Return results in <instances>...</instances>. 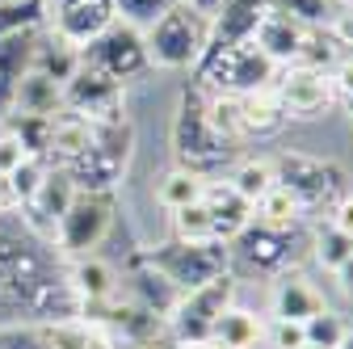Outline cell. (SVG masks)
<instances>
[{
	"mask_svg": "<svg viewBox=\"0 0 353 349\" xmlns=\"http://www.w3.org/2000/svg\"><path fill=\"white\" fill-rule=\"evenodd\" d=\"M168 139H172V160L181 168L202 172L206 181L236 164V143H228L206 122V93L198 89V84H190V89L176 97V114H172Z\"/></svg>",
	"mask_w": 353,
	"mask_h": 349,
	"instance_id": "1",
	"label": "cell"
},
{
	"mask_svg": "<svg viewBox=\"0 0 353 349\" xmlns=\"http://www.w3.org/2000/svg\"><path fill=\"white\" fill-rule=\"evenodd\" d=\"M130 156H135V122L130 118L126 122H101V126H93L88 148L72 164H63V172L72 177L76 190H105V194H114L118 181L126 177V168H130Z\"/></svg>",
	"mask_w": 353,
	"mask_h": 349,
	"instance_id": "2",
	"label": "cell"
},
{
	"mask_svg": "<svg viewBox=\"0 0 353 349\" xmlns=\"http://www.w3.org/2000/svg\"><path fill=\"white\" fill-rule=\"evenodd\" d=\"M278 80V63L265 55L256 42L232 51H206L202 63L194 68V84L206 93H232V97H248V93H265Z\"/></svg>",
	"mask_w": 353,
	"mask_h": 349,
	"instance_id": "3",
	"label": "cell"
},
{
	"mask_svg": "<svg viewBox=\"0 0 353 349\" xmlns=\"http://www.w3.org/2000/svg\"><path fill=\"white\" fill-rule=\"evenodd\" d=\"M270 160H274V172H278V186L299 198L303 215H324L336 198L349 194V172L336 160L290 152V148L278 152V156H270Z\"/></svg>",
	"mask_w": 353,
	"mask_h": 349,
	"instance_id": "4",
	"label": "cell"
},
{
	"mask_svg": "<svg viewBox=\"0 0 353 349\" xmlns=\"http://www.w3.org/2000/svg\"><path fill=\"white\" fill-rule=\"evenodd\" d=\"M206 38H210V21L185 5H172L164 17H156L143 30L148 59L152 68H164V72H194L206 55Z\"/></svg>",
	"mask_w": 353,
	"mask_h": 349,
	"instance_id": "5",
	"label": "cell"
},
{
	"mask_svg": "<svg viewBox=\"0 0 353 349\" xmlns=\"http://www.w3.org/2000/svg\"><path fill=\"white\" fill-rule=\"evenodd\" d=\"M236 274H223L198 290H185L176 299L172 316L164 320V337L172 349H210V328L236 303Z\"/></svg>",
	"mask_w": 353,
	"mask_h": 349,
	"instance_id": "6",
	"label": "cell"
},
{
	"mask_svg": "<svg viewBox=\"0 0 353 349\" xmlns=\"http://www.w3.org/2000/svg\"><path fill=\"white\" fill-rule=\"evenodd\" d=\"M114 219H118V198L105 194V190H76V198L68 202L63 219L51 236V248L59 261H72V257H88L97 252L110 232H114Z\"/></svg>",
	"mask_w": 353,
	"mask_h": 349,
	"instance_id": "7",
	"label": "cell"
},
{
	"mask_svg": "<svg viewBox=\"0 0 353 349\" xmlns=\"http://www.w3.org/2000/svg\"><path fill=\"white\" fill-rule=\"evenodd\" d=\"M152 266L176 286V290H198L214 278L232 274V248L228 244H185V240H164L143 248Z\"/></svg>",
	"mask_w": 353,
	"mask_h": 349,
	"instance_id": "8",
	"label": "cell"
},
{
	"mask_svg": "<svg viewBox=\"0 0 353 349\" xmlns=\"http://www.w3.org/2000/svg\"><path fill=\"white\" fill-rule=\"evenodd\" d=\"M76 55H80V68H93V72H101V76H110L118 84H130V80H139L143 72H152L143 30L126 26V21H114L101 38H93Z\"/></svg>",
	"mask_w": 353,
	"mask_h": 349,
	"instance_id": "9",
	"label": "cell"
},
{
	"mask_svg": "<svg viewBox=\"0 0 353 349\" xmlns=\"http://www.w3.org/2000/svg\"><path fill=\"white\" fill-rule=\"evenodd\" d=\"M232 274H256V278H278L286 270H294V232H278L265 223H248L232 244Z\"/></svg>",
	"mask_w": 353,
	"mask_h": 349,
	"instance_id": "10",
	"label": "cell"
},
{
	"mask_svg": "<svg viewBox=\"0 0 353 349\" xmlns=\"http://www.w3.org/2000/svg\"><path fill=\"white\" fill-rule=\"evenodd\" d=\"M274 97H278V106H282V114L290 122H316V118H324L336 106V89H332L328 72L307 68V63L278 68Z\"/></svg>",
	"mask_w": 353,
	"mask_h": 349,
	"instance_id": "11",
	"label": "cell"
},
{
	"mask_svg": "<svg viewBox=\"0 0 353 349\" xmlns=\"http://www.w3.org/2000/svg\"><path fill=\"white\" fill-rule=\"evenodd\" d=\"M63 110L93 126L126 122V84H118L93 68H76L72 80L63 84Z\"/></svg>",
	"mask_w": 353,
	"mask_h": 349,
	"instance_id": "12",
	"label": "cell"
},
{
	"mask_svg": "<svg viewBox=\"0 0 353 349\" xmlns=\"http://www.w3.org/2000/svg\"><path fill=\"white\" fill-rule=\"evenodd\" d=\"M42 21H47V30L59 42H68L72 51H80L93 38H101L118 21V13H114V0H51Z\"/></svg>",
	"mask_w": 353,
	"mask_h": 349,
	"instance_id": "13",
	"label": "cell"
},
{
	"mask_svg": "<svg viewBox=\"0 0 353 349\" xmlns=\"http://www.w3.org/2000/svg\"><path fill=\"white\" fill-rule=\"evenodd\" d=\"M118 278H122V295H126L130 303H139L143 312L160 316V320H168L172 308H176V299H181V290H176V286L152 266L143 248H135V252L126 257V270H122Z\"/></svg>",
	"mask_w": 353,
	"mask_h": 349,
	"instance_id": "14",
	"label": "cell"
},
{
	"mask_svg": "<svg viewBox=\"0 0 353 349\" xmlns=\"http://www.w3.org/2000/svg\"><path fill=\"white\" fill-rule=\"evenodd\" d=\"M76 198V186H72V177L63 168H55L51 164V172H47V181L38 186V194L26 202V206H17L21 210V223H26V232L30 236H38L42 244H51V236H55V228H59V219H63V210H68V202Z\"/></svg>",
	"mask_w": 353,
	"mask_h": 349,
	"instance_id": "15",
	"label": "cell"
},
{
	"mask_svg": "<svg viewBox=\"0 0 353 349\" xmlns=\"http://www.w3.org/2000/svg\"><path fill=\"white\" fill-rule=\"evenodd\" d=\"M63 282H68V290L76 295L80 312H84V308H97V303H105V299H114V295L122 290L118 270L110 266L101 252H88V257L63 261Z\"/></svg>",
	"mask_w": 353,
	"mask_h": 349,
	"instance_id": "16",
	"label": "cell"
},
{
	"mask_svg": "<svg viewBox=\"0 0 353 349\" xmlns=\"http://www.w3.org/2000/svg\"><path fill=\"white\" fill-rule=\"evenodd\" d=\"M328 308L324 295L316 282H307L299 270H286L270 282V316L274 320H294V324H307L312 316H320Z\"/></svg>",
	"mask_w": 353,
	"mask_h": 349,
	"instance_id": "17",
	"label": "cell"
},
{
	"mask_svg": "<svg viewBox=\"0 0 353 349\" xmlns=\"http://www.w3.org/2000/svg\"><path fill=\"white\" fill-rule=\"evenodd\" d=\"M270 13V0H232L210 17V38H206V51H232L252 42L261 17Z\"/></svg>",
	"mask_w": 353,
	"mask_h": 349,
	"instance_id": "18",
	"label": "cell"
},
{
	"mask_svg": "<svg viewBox=\"0 0 353 349\" xmlns=\"http://www.w3.org/2000/svg\"><path fill=\"white\" fill-rule=\"evenodd\" d=\"M252 42L270 55L278 68H290V63H299V55H303V42H307V26H299V21H290L286 13H278V9H270L261 17V26H256V34H252Z\"/></svg>",
	"mask_w": 353,
	"mask_h": 349,
	"instance_id": "19",
	"label": "cell"
},
{
	"mask_svg": "<svg viewBox=\"0 0 353 349\" xmlns=\"http://www.w3.org/2000/svg\"><path fill=\"white\" fill-rule=\"evenodd\" d=\"M202 206L210 215V223H214V236L219 244H232L248 223H252V206L228 186V181H210L206 194H202Z\"/></svg>",
	"mask_w": 353,
	"mask_h": 349,
	"instance_id": "20",
	"label": "cell"
},
{
	"mask_svg": "<svg viewBox=\"0 0 353 349\" xmlns=\"http://www.w3.org/2000/svg\"><path fill=\"white\" fill-rule=\"evenodd\" d=\"M42 345L47 349H118V341L93 324V320H84V316H72V320H47V324H34Z\"/></svg>",
	"mask_w": 353,
	"mask_h": 349,
	"instance_id": "21",
	"label": "cell"
},
{
	"mask_svg": "<svg viewBox=\"0 0 353 349\" xmlns=\"http://www.w3.org/2000/svg\"><path fill=\"white\" fill-rule=\"evenodd\" d=\"M63 110V84L42 76V72H26L13 89V106L9 114H38V118H55Z\"/></svg>",
	"mask_w": 353,
	"mask_h": 349,
	"instance_id": "22",
	"label": "cell"
},
{
	"mask_svg": "<svg viewBox=\"0 0 353 349\" xmlns=\"http://www.w3.org/2000/svg\"><path fill=\"white\" fill-rule=\"evenodd\" d=\"M286 122L290 118L282 114L274 89L240 97V139H274V135H282Z\"/></svg>",
	"mask_w": 353,
	"mask_h": 349,
	"instance_id": "23",
	"label": "cell"
},
{
	"mask_svg": "<svg viewBox=\"0 0 353 349\" xmlns=\"http://www.w3.org/2000/svg\"><path fill=\"white\" fill-rule=\"evenodd\" d=\"M261 332H265V320L256 312L240 308V303H232L210 328V349H256Z\"/></svg>",
	"mask_w": 353,
	"mask_h": 349,
	"instance_id": "24",
	"label": "cell"
},
{
	"mask_svg": "<svg viewBox=\"0 0 353 349\" xmlns=\"http://www.w3.org/2000/svg\"><path fill=\"white\" fill-rule=\"evenodd\" d=\"M223 181H228L248 206H256L265 194L278 186V172H274V160H270V156H236V164L228 168Z\"/></svg>",
	"mask_w": 353,
	"mask_h": 349,
	"instance_id": "25",
	"label": "cell"
},
{
	"mask_svg": "<svg viewBox=\"0 0 353 349\" xmlns=\"http://www.w3.org/2000/svg\"><path fill=\"white\" fill-rule=\"evenodd\" d=\"M206 177L202 172H194V168H181V164H172L168 172H160V181H156V202L172 215V210H185V206H194V202H202V194H206Z\"/></svg>",
	"mask_w": 353,
	"mask_h": 349,
	"instance_id": "26",
	"label": "cell"
},
{
	"mask_svg": "<svg viewBox=\"0 0 353 349\" xmlns=\"http://www.w3.org/2000/svg\"><path fill=\"white\" fill-rule=\"evenodd\" d=\"M88 139H93V122H84V118H76V114L59 110V114H55V126H51V148H47V160L63 168V164H72V160L88 148Z\"/></svg>",
	"mask_w": 353,
	"mask_h": 349,
	"instance_id": "27",
	"label": "cell"
},
{
	"mask_svg": "<svg viewBox=\"0 0 353 349\" xmlns=\"http://www.w3.org/2000/svg\"><path fill=\"white\" fill-rule=\"evenodd\" d=\"M76 68H80V55L68 47V42H59L51 30H38V42H34V63H30V72H42V76H51V80L68 84Z\"/></svg>",
	"mask_w": 353,
	"mask_h": 349,
	"instance_id": "28",
	"label": "cell"
},
{
	"mask_svg": "<svg viewBox=\"0 0 353 349\" xmlns=\"http://www.w3.org/2000/svg\"><path fill=\"white\" fill-rule=\"evenodd\" d=\"M252 219L265 223V228H278V232H294L299 219H303V206H299V198H294L290 190L274 186L270 194H265V198L252 206Z\"/></svg>",
	"mask_w": 353,
	"mask_h": 349,
	"instance_id": "29",
	"label": "cell"
},
{
	"mask_svg": "<svg viewBox=\"0 0 353 349\" xmlns=\"http://www.w3.org/2000/svg\"><path fill=\"white\" fill-rule=\"evenodd\" d=\"M349 0H270V9L286 13L290 21L307 26V30H328L336 21V13H345Z\"/></svg>",
	"mask_w": 353,
	"mask_h": 349,
	"instance_id": "30",
	"label": "cell"
},
{
	"mask_svg": "<svg viewBox=\"0 0 353 349\" xmlns=\"http://www.w3.org/2000/svg\"><path fill=\"white\" fill-rule=\"evenodd\" d=\"M0 126H5L9 135H17L21 148H26L30 156H42V160H47L55 118H38V114H5V118H0Z\"/></svg>",
	"mask_w": 353,
	"mask_h": 349,
	"instance_id": "31",
	"label": "cell"
},
{
	"mask_svg": "<svg viewBox=\"0 0 353 349\" xmlns=\"http://www.w3.org/2000/svg\"><path fill=\"white\" fill-rule=\"evenodd\" d=\"M312 257H316V266L320 270H336V266H345V261L353 257V240L345 236V232H336L328 219H320L316 228H312Z\"/></svg>",
	"mask_w": 353,
	"mask_h": 349,
	"instance_id": "32",
	"label": "cell"
},
{
	"mask_svg": "<svg viewBox=\"0 0 353 349\" xmlns=\"http://www.w3.org/2000/svg\"><path fill=\"white\" fill-rule=\"evenodd\" d=\"M168 219H172V240H185V244H219L214 223H210V215H206L202 202H194L185 210H172Z\"/></svg>",
	"mask_w": 353,
	"mask_h": 349,
	"instance_id": "33",
	"label": "cell"
},
{
	"mask_svg": "<svg viewBox=\"0 0 353 349\" xmlns=\"http://www.w3.org/2000/svg\"><path fill=\"white\" fill-rule=\"evenodd\" d=\"M202 93H206V89H202ZM206 122H210L228 143H244V139H240V97H232V93H206Z\"/></svg>",
	"mask_w": 353,
	"mask_h": 349,
	"instance_id": "34",
	"label": "cell"
},
{
	"mask_svg": "<svg viewBox=\"0 0 353 349\" xmlns=\"http://www.w3.org/2000/svg\"><path fill=\"white\" fill-rule=\"evenodd\" d=\"M42 17H47L42 0H0V38L34 30V26H42Z\"/></svg>",
	"mask_w": 353,
	"mask_h": 349,
	"instance_id": "35",
	"label": "cell"
},
{
	"mask_svg": "<svg viewBox=\"0 0 353 349\" xmlns=\"http://www.w3.org/2000/svg\"><path fill=\"white\" fill-rule=\"evenodd\" d=\"M303 332H307V345H316V349H336V345L345 341L349 324H345V316H341V312L324 308L320 316H312V320L303 324Z\"/></svg>",
	"mask_w": 353,
	"mask_h": 349,
	"instance_id": "36",
	"label": "cell"
},
{
	"mask_svg": "<svg viewBox=\"0 0 353 349\" xmlns=\"http://www.w3.org/2000/svg\"><path fill=\"white\" fill-rule=\"evenodd\" d=\"M47 172H51V160H42V156H30L21 168H13L9 172V190H13V198H17V206H26L34 194H38V186L47 181Z\"/></svg>",
	"mask_w": 353,
	"mask_h": 349,
	"instance_id": "37",
	"label": "cell"
},
{
	"mask_svg": "<svg viewBox=\"0 0 353 349\" xmlns=\"http://www.w3.org/2000/svg\"><path fill=\"white\" fill-rule=\"evenodd\" d=\"M172 5H176V0H114V13H118V21H126V26L148 30V26H152L156 17H164Z\"/></svg>",
	"mask_w": 353,
	"mask_h": 349,
	"instance_id": "38",
	"label": "cell"
},
{
	"mask_svg": "<svg viewBox=\"0 0 353 349\" xmlns=\"http://www.w3.org/2000/svg\"><path fill=\"white\" fill-rule=\"evenodd\" d=\"M261 345L265 349H303L307 345V332H303V324H294V320H265V332H261Z\"/></svg>",
	"mask_w": 353,
	"mask_h": 349,
	"instance_id": "39",
	"label": "cell"
},
{
	"mask_svg": "<svg viewBox=\"0 0 353 349\" xmlns=\"http://www.w3.org/2000/svg\"><path fill=\"white\" fill-rule=\"evenodd\" d=\"M0 349H47L34 324H0Z\"/></svg>",
	"mask_w": 353,
	"mask_h": 349,
	"instance_id": "40",
	"label": "cell"
},
{
	"mask_svg": "<svg viewBox=\"0 0 353 349\" xmlns=\"http://www.w3.org/2000/svg\"><path fill=\"white\" fill-rule=\"evenodd\" d=\"M26 160H30V152L21 148V139H17V135H9V130L0 126V177H9V172H13V168H21Z\"/></svg>",
	"mask_w": 353,
	"mask_h": 349,
	"instance_id": "41",
	"label": "cell"
},
{
	"mask_svg": "<svg viewBox=\"0 0 353 349\" xmlns=\"http://www.w3.org/2000/svg\"><path fill=\"white\" fill-rule=\"evenodd\" d=\"M328 80H332V89H336V101H353V55H341L336 59V68L328 72Z\"/></svg>",
	"mask_w": 353,
	"mask_h": 349,
	"instance_id": "42",
	"label": "cell"
},
{
	"mask_svg": "<svg viewBox=\"0 0 353 349\" xmlns=\"http://www.w3.org/2000/svg\"><path fill=\"white\" fill-rule=\"evenodd\" d=\"M328 223L353 240V194H345V198H336V202L328 206Z\"/></svg>",
	"mask_w": 353,
	"mask_h": 349,
	"instance_id": "43",
	"label": "cell"
},
{
	"mask_svg": "<svg viewBox=\"0 0 353 349\" xmlns=\"http://www.w3.org/2000/svg\"><path fill=\"white\" fill-rule=\"evenodd\" d=\"M332 282H336V290H341L345 299H353V257L345 261V266H336V270H332Z\"/></svg>",
	"mask_w": 353,
	"mask_h": 349,
	"instance_id": "44",
	"label": "cell"
},
{
	"mask_svg": "<svg viewBox=\"0 0 353 349\" xmlns=\"http://www.w3.org/2000/svg\"><path fill=\"white\" fill-rule=\"evenodd\" d=\"M176 5H185V9H194V13H202V17L210 21L223 5H232V0H176Z\"/></svg>",
	"mask_w": 353,
	"mask_h": 349,
	"instance_id": "45",
	"label": "cell"
},
{
	"mask_svg": "<svg viewBox=\"0 0 353 349\" xmlns=\"http://www.w3.org/2000/svg\"><path fill=\"white\" fill-rule=\"evenodd\" d=\"M17 210V198H13V190H9V181L0 177V219H5V215H13Z\"/></svg>",
	"mask_w": 353,
	"mask_h": 349,
	"instance_id": "46",
	"label": "cell"
},
{
	"mask_svg": "<svg viewBox=\"0 0 353 349\" xmlns=\"http://www.w3.org/2000/svg\"><path fill=\"white\" fill-rule=\"evenodd\" d=\"M336 349H353V328H349V332H345V341H341V345H336Z\"/></svg>",
	"mask_w": 353,
	"mask_h": 349,
	"instance_id": "47",
	"label": "cell"
},
{
	"mask_svg": "<svg viewBox=\"0 0 353 349\" xmlns=\"http://www.w3.org/2000/svg\"><path fill=\"white\" fill-rule=\"evenodd\" d=\"M349 126H353V101H349Z\"/></svg>",
	"mask_w": 353,
	"mask_h": 349,
	"instance_id": "48",
	"label": "cell"
},
{
	"mask_svg": "<svg viewBox=\"0 0 353 349\" xmlns=\"http://www.w3.org/2000/svg\"><path fill=\"white\" fill-rule=\"evenodd\" d=\"M303 349H316V345H303Z\"/></svg>",
	"mask_w": 353,
	"mask_h": 349,
	"instance_id": "49",
	"label": "cell"
}]
</instances>
